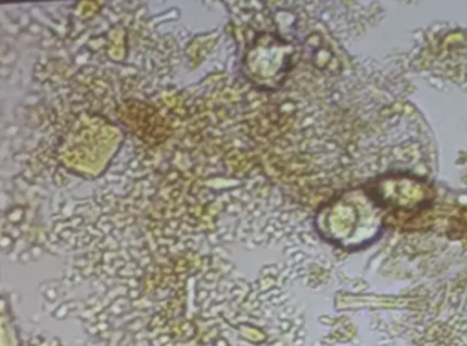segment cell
Masks as SVG:
<instances>
[{
  "label": "cell",
  "instance_id": "obj_1",
  "mask_svg": "<svg viewBox=\"0 0 467 346\" xmlns=\"http://www.w3.org/2000/svg\"><path fill=\"white\" fill-rule=\"evenodd\" d=\"M317 226L327 241L344 248H359L379 234V215L362 193H349L322 209Z\"/></svg>",
  "mask_w": 467,
  "mask_h": 346
},
{
  "label": "cell",
  "instance_id": "obj_2",
  "mask_svg": "<svg viewBox=\"0 0 467 346\" xmlns=\"http://www.w3.org/2000/svg\"><path fill=\"white\" fill-rule=\"evenodd\" d=\"M291 58L292 48L285 42L275 36H262L261 45L255 46L245 58V69L258 83L277 84L289 69Z\"/></svg>",
  "mask_w": 467,
  "mask_h": 346
}]
</instances>
